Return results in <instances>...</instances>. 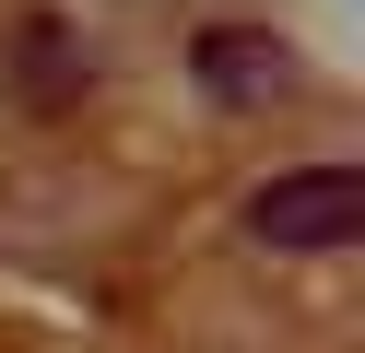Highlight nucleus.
Instances as JSON below:
<instances>
[{"mask_svg":"<svg viewBox=\"0 0 365 353\" xmlns=\"http://www.w3.org/2000/svg\"><path fill=\"white\" fill-rule=\"evenodd\" d=\"M12 71H24V94H36V106H71V94L95 83V59H83V36H71V24H48V12H36L24 36H12Z\"/></svg>","mask_w":365,"mask_h":353,"instance_id":"3","label":"nucleus"},{"mask_svg":"<svg viewBox=\"0 0 365 353\" xmlns=\"http://www.w3.org/2000/svg\"><path fill=\"white\" fill-rule=\"evenodd\" d=\"M189 83L212 94L224 118H271V106L307 94V59H294L271 24H200L189 36Z\"/></svg>","mask_w":365,"mask_h":353,"instance_id":"2","label":"nucleus"},{"mask_svg":"<svg viewBox=\"0 0 365 353\" xmlns=\"http://www.w3.org/2000/svg\"><path fill=\"white\" fill-rule=\"evenodd\" d=\"M236 224H247V247H294V259L354 247V235H365V177H354V165H283V177L247 188Z\"/></svg>","mask_w":365,"mask_h":353,"instance_id":"1","label":"nucleus"}]
</instances>
